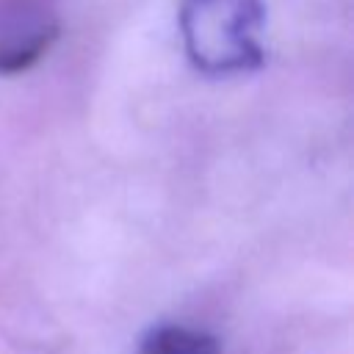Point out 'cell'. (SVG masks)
I'll list each match as a JSON object with an SVG mask.
<instances>
[{"mask_svg": "<svg viewBox=\"0 0 354 354\" xmlns=\"http://www.w3.org/2000/svg\"><path fill=\"white\" fill-rule=\"evenodd\" d=\"M177 22L188 61L207 77L249 75L266 64L260 0H183Z\"/></svg>", "mask_w": 354, "mask_h": 354, "instance_id": "1", "label": "cell"}, {"mask_svg": "<svg viewBox=\"0 0 354 354\" xmlns=\"http://www.w3.org/2000/svg\"><path fill=\"white\" fill-rule=\"evenodd\" d=\"M138 354H221V343L205 329L163 324L144 335Z\"/></svg>", "mask_w": 354, "mask_h": 354, "instance_id": "2", "label": "cell"}, {"mask_svg": "<svg viewBox=\"0 0 354 354\" xmlns=\"http://www.w3.org/2000/svg\"><path fill=\"white\" fill-rule=\"evenodd\" d=\"M58 22H50L39 30H33L25 41H11V44H3L0 47V75H19V72H28L30 66H36L47 53L50 47L58 41Z\"/></svg>", "mask_w": 354, "mask_h": 354, "instance_id": "3", "label": "cell"}]
</instances>
